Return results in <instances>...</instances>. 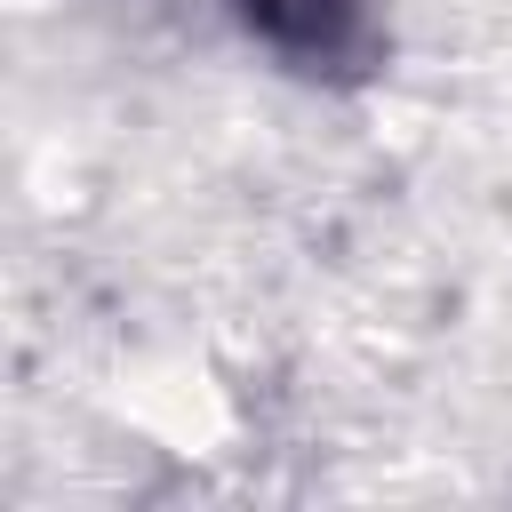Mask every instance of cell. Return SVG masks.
Wrapping results in <instances>:
<instances>
[{
  "mask_svg": "<svg viewBox=\"0 0 512 512\" xmlns=\"http://www.w3.org/2000/svg\"><path fill=\"white\" fill-rule=\"evenodd\" d=\"M248 8H256L264 24H288V8H312V0H248Z\"/></svg>",
  "mask_w": 512,
  "mask_h": 512,
  "instance_id": "6da1fadb",
  "label": "cell"
}]
</instances>
